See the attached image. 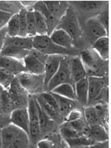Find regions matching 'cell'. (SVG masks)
<instances>
[{"instance_id":"ffe728a7","label":"cell","mask_w":111,"mask_h":148,"mask_svg":"<svg viewBox=\"0 0 111 148\" xmlns=\"http://www.w3.org/2000/svg\"><path fill=\"white\" fill-rule=\"evenodd\" d=\"M51 92L57 101L60 113H62L63 117H64V119H65L67 115L69 114L73 110L75 109L76 104H77L76 100L71 99L64 97V96H62L59 94L54 93V92Z\"/></svg>"},{"instance_id":"44dd1931","label":"cell","mask_w":111,"mask_h":148,"mask_svg":"<svg viewBox=\"0 0 111 148\" xmlns=\"http://www.w3.org/2000/svg\"><path fill=\"white\" fill-rule=\"evenodd\" d=\"M4 44H10L19 48L31 51L34 49V37H9L8 36Z\"/></svg>"},{"instance_id":"f1b7e54d","label":"cell","mask_w":111,"mask_h":148,"mask_svg":"<svg viewBox=\"0 0 111 148\" xmlns=\"http://www.w3.org/2000/svg\"><path fill=\"white\" fill-rule=\"evenodd\" d=\"M36 25V34L38 36H44L48 34V27L45 18L40 12L34 10Z\"/></svg>"},{"instance_id":"4dcf8cb0","label":"cell","mask_w":111,"mask_h":148,"mask_svg":"<svg viewBox=\"0 0 111 148\" xmlns=\"http://www.w3.org/2000/svg\"><path fill=\"white\" fill-rule=\"evenodd\" d=\"M15 78V75H14L10 71L4 68H0V82H1V86L3 87L5 89H9L10 84Z\"/></svg>"},{"instance_id":"2e32d148","label":"cell","mask_w":111,"mask_h":148,"mask_svg":"<svg viewBox=\"0 0 111 148\" xmlns=\"http://www.w3.org/2000/svg\"><path fill=\"white\" fill-rule=\"evenodd\" d=\"M49 36L56 45L69 50L72 48L73 39L67 31L63 29H55Z\"/></svg>"},{"instance_id":"ab89813d","label":"cell","mask_w":111,"mask_h":148,"mask_svg":"<svg viewBox=\"0 0 111 148\" xmlns=\"http://www.w3.org/2000/svg\"><path fill=\"white\" fill-rule=\"evenodd\" d=\"M37 147L39 148H52L54 147V144L50 140L44 139L37 143Z\"/></svg>"},{"instance_id":"5b68a950","label":"cell","mask_w":111,"mask_h":148,"mask_svg":"<svg viewBox=\"0 0 111 148\" xmlns=\"http://www.w3.org/2000/svg\"><path fill=\"white\" fill-rule=\"evenodd\" d=\"M48 55L33 49L28 55L24 59L27 72L35 75H44L45 71V63Z\"/></svg>"},{"instance_id":"7a4b0ae2","label":"cell","mask_w":111,"mask_h":148,"mask_svg":"<svg viewBox=\"0 0 111 148\" xmlns=\"http://www.w3.org/2000/svg\"><path fill=\"white\" fill-rule=\"evenodd\" d=\"M34 49L46 55H67L71 50L56 45L48 35L36 36L34 37Z\"/></svg>"},{"instance_id":"74e56055","label":"cell","mask_w":111,"mask_h":148,"mask_svg":"<svg viewBox=\"0 0 111 148\" xmlns=\"http://www.w3.org/2000/svg\"><path fill=\"white\" fill-rule=\"evenodd\" d=\"M14 16V14H12L10 12L5 11V10H0V27L1 29L4 28L8 25V22L11 19V18Z\"/></svg>"},{"instance_id":"8d00e7d4","label":"cell","mask_w":111,"mask_h":148,"mask_svg":"<svg viewBox=\"0 0 111 148\" xmlns=\"http://www.w3.org/2000/svg\"><path fill=\"white\" fill-rule=\"evenodd\" d=\"M10 93L12 94H16V95H25L28 94V92L26 91V90L23 88L21 82L18 80V77L16 76L13 82L10 84V88L8 90Z\"/></svg>"},{"instance_id":"9a60e30c","label":"cell","mask_w":111,"mask_h":148,"mask_svg":"<svg viewBox=\"0 0 111 148\" xmlns=\"http://www.w3.org/2000/svg\"><path fill=\"white\" fill-rule=\"evenodd\" d=\"M34 10L40 12L45 17L47 24V27H48V34L47 35L50 36L52 34L53 31L56 29L59 23V20L49 11L46 5H45L44 2H37L36 3L34 4Z\"/></svg>"},{"instance_id":"d4e9b609","label":"cell","mask_w":111,"mask_h":148,"mask_svg":"<svg viewBox=\"0 0 111 148\" xmlns=\"http://www.w3.org/2000/svg\"><path fill=\"white\" fill-rule=\"evenodd\" d=\"M51 92L64 96V97L71 99L76 100L75 87H74V85L69 84V83H64V84H60V85L56 87Z\"/></svg>"},{"instance_id":"603a6c76","label":"cell","mask_w":111,"mask_h":148,"mask_svg":"<svg viewBox=\"0 0 111 148\" xmlns=\"http://www.w3.org/2000/svg\"><path fill=\"white\" fill-rule=\"evenodd\" d=\"M92 49L99 54L103 60L106 61L109 58V38L101 37L92 43Z\"/></svg>"},{"instance_id":"836d02e7","label":"cell","mask_w":111,"mask_h":148,"mask_svg":"<svg viewBox=\"0 0 111 148\" xmlns=\"http://www.w3.org/2000/svg\"><path fill=\"white\" fill-rule=\"evenodd\" d=\"M10 97H11L12 102L14 104L15 109L16 108H27L28 106V101H29V95H16V94H12L10 93Z\"/></svg>"},{"instance_id":"cb8c5ba5","label":"cell","mask_w":111,"mask_h":148,"mask_svg":"<svg viewBox=\"0 0 111 148\" xmlns=\"http://www.w3.org/2000/svg\"><path fill=\"white\" fill-rule=\"evenodd\" d=\"M15 110L9 91L1 86V114L2 116L11 114Z\"/></svg>"},{"instance_id":"30bf717a","label":"cell","mask_w":111,"mask_h":148,"mask_svg":"<svg viewBox=\"0 0 111 148\" xmlns=\"http://www.w3.org/2000/svg\"><path fill=\"white\" fill-rule=\"evenodd\" d=\"M86 30L90 40L92 42V43L101 37L108 36L106 28L100 21L96 18H90L87 21Z\"/></svg>"},{"instance_id":"277c9868","label":"cell","mask_w":111,"mask_h":148,"mask_svg":"<svg viewBox=\"0 0 111 148\" xmlns=\"http://www.w3.org/2000/svg\"><path fill=\"white\" fill-rule=\"evenodd\" d=\"M16 76L29 95H38L44 92V75L39 76L25 72Z\"/></svg>"},{"instance_id":"d590c367","label":"cell","mask_w":111,"mask_h":148,"mask_svg":"<svg viewBox=\"0 0 111 148\" xmlns=\"http://www.w3.org/2000/svg\"><path fill=\"white\" fill-rule=\"evenodd\" d=\"M67 143L71 147H76L82 146H88L92 144V139L90 137L86 136H81L76 137V138H71V139L65 140Z\"/></svg>"},{"instance_id":"1f68e13d","label":"cell","mask_w":111,"mask_h":148,"mask_svg":"<svg viewBox=\"0 0 111 148\" xmlns=\"http://www.w3.org/2000/svg\"><path fill=\"white\" fill-rule=\"evenodd\" d=\"M27 35L30 37H34L37 36L36 25L35 15H34V8L31 10L27 9Z\"/></svg>"},{"instance_id":"484cf974","label":"cell","mask_w":111,"mask_h":148,"mask_svg":"<svg viewBox=\"0 0 111 148\" xmlns=\"http://www.w3.org/2000/svg\"><path fill=\"white\" fill-rule=\"evenodd\" d=\"M102 113L100 106L89 107L84 110V116L87 122L89 125L93 124H100V120L101 119Z\"/></svg>"},{"instance_id":"9c48e42d","label":"cell","mask_w":111,"mask_h":148,"mask_svg":"<svg viewBox=\"0 0 111 148\" xmlns=\"http://www.w3.org/2000/svg\"><path fill=\"white\" fill-rule=\"evenodd\" d=\"M10 121L30 136V116L27 108H16L11 113Z\"/></svg>"},{"instance_id":"6da1fadb","label":"cell","mask_w":111,"mask_h":148,"mask_svg":"<svg viewBox=\"0 0 111 148\" xmlns=\"http://www.w3.org/2000/svg\"><path fill=\"white\" fill-rule=\"evenodd\" d=\"M81 58L88 75L92 76H102L105 73V64L99 54L92 50H86L81 53Z\"/></svg>"},{"instance_id":"8fae6325","label":"cell","mask_w":111,"mask_h":148,"mask_svg":"<svg viewBox=\"0 0 111 148\" xmlns=\"http://www.w3.org/2000/svg\"><path fill=\"white\" fill-rule=\"evenodd\" d=\"M88 78L89 83L88 103H91L97 99L104 90L106 87V79L103 76H89Z\"/></svg>"},{"instance_id":"7c38bea8","label":"cell","mask_w":111,"mask_h":148,"mask_svg":"<svg viewBox=\"0 0 111 148\" xmlns=\"http://www.w3.org/2000/svg\"><path fill=\"white\" fill-rule=\"evenodd\" d=\"M0 67L10 71L16 76L22 73L27 72L24 60H19L9 56H1Z\"/></svg>"},{"instance_id":"7402d4cb","label":"cell","mask_w":111,"mask_h":148,"mask_svg":"<svg viewBox=\"0 0 111 148\" xmlns=\"http://www.w3.org/2000/svg\"><path fill=\"white\" fill-rule=\"evenodd\" d=\"M47 8L51 14L59 19L64 15L67 8V3L66 2H60V1H43Z\"/></svg>"},{"instance_id":"52a82bcc","label":"cell","mask_w":111,"mask_h":148,"mask_svg":"<svg viewBox=\"0 0 111 148\" xmlns=\"http://www.w3.org/2000/svg\"><path fill=\"white\" fill-rule=\"evenodd\" d=\"M64 83H69L73 85H75V82L73 79L72 74H71L70 62L66 60L64 56H62L59 71L49 82L47 91L51 92L56 87L62 84H64Z\"/></svg>"},{"instance_id":"5bb4252c","label":"cell","mask_w":111,"mask_h":148,"mask_svg":"<svg viewBox=\"0 0 111 148\" xmlns=\"http://www.w3.org/2000/svg\"><path fill=\"white\" fill-rule=\"evenodd\" d=\"M23 130L14 124L5 125L1 130V143L3 147H10L16 138L19 136Z\"/></svg>"},{"instance_id":"4316f807","label":"cell","mask_w":111,"mask_h":148,"mask_svg":"<svg viewBox=\"0 0 111 148\" xmlns=\"http://www.w3.org/2000/svg\"><path fill=\"white\" fill-rule=\"evenodd\" d=\"M90 131L89 137L92 140L96 141H105L108 139V135L104 127L100 124H93L90 125Z\"/></svg>"},{"instance_id":"3957f363","label":"cell","mask_w":111,"mask_h":148,"mask_svg":"<svg viewBox=\"0 0 111 148\" xmlns=\"http://www.w3.org/2000/svg\"><path fill=\"white\" fill-rule=\"evenodd\" d=\"M35 96L41 108L53 121L59 122L62 120L63 116L60 113L57 101L51 92H43Z\"/></svg>"},{"instance_id":"f546056e","label":"cell","mask_w":111,"mask_h":148,"mask_svg":"<svg viewBox=\"0 0 111 148\" xmlns=\"http://www.w3.org/2000/svg\"><path fill=\"white\" fill-rule=\"evenodd\" d=\"M7 27L8 36L9 37L18 36L20 32V25H19V16L18 14H14L11 18L10 22H8Z\"/></svg>"},{"instance_id":"d6986e66","label":"cell","mask_w":111,"mask_h":148,"mask_svg":"<svg viewBox=\"0 0 111 148\" xmlns=\"http://www.w3.org/2000/svg\"><path fill=\"white\" fill-rule=\"evenodd\" d=\"M30 51L10 44H4L3 46L1 47V56L15 58L19 60H24V59L28 55Z\"/></svg>"},{"instance_id":"ac0fdd59","label":"cell","mask_w":111,"mask_h":148,"mask_svg":"<svg viewBox=\"0 0 111 148\" xmlns=\"http://www.w3.org/2000/svg\"><path fill=\"white\" fill-rule=\"evenodd\" d=\"M70 66H71V74L74 82L88 77V73L80 57L76 56L71 59L70 60Z\"/></svg>"},{"instance_id":"e575fe53","label":"cell","mask_w":111,"mask_h":148,"mask_svg":"<svg viewBox=\"0 0 111 148\" xmlns=\"http://www.w3.org/2000/svg\"><path fill=\"white\" fill-rule=\"evenodd\" d=\"M30 145V136L25 131L22 130L18 137L16 138L10 147L13 148H25Z\"/></svg>"},{"instance_id":"83f0119b","label":"cell","mask_w":111,"mask_h":148,"mask_svg":"<svg viewBox=\"0 0 111 148\" xmlns=\"http://www.w3.org/2000/svg\"><path fill=\"white\" fill-rule=\"evenodd\" d=\"M59 130H60L62 136L64 140L71 139V138H76V137L82 136L81 133H79L76 129H74L71 126L69 121H65L64 123H62V125H61L60 128H59Z\"/></svg>"},{"instance_id":"ba28073f","label":"cell","mask_w":111,"mask_h":148,"mask_svg":"<svg viewBox=\"0 0 111 148\" xmlns=\"http://www.w3.org/2000/svg\"><path fill=\"white\" fill-rule=\"evenodd\" d=\"M27 109L30 116V139L35 140L41 133V125L36 99L34 95H29Z\"/></svg>"},{"instance_id":"4fadbf2b","label":"cell","mask_w":111,"mask_h":148,"mask_svg":"<svg viewBox=\"0 0 111 148\" xmlns=\"http://www.w3.org/2000/svg\"><path fill=\"white\" fill-rule=\"evenodd\" d=\"M61 55H50L47 57L45 63V90L47 91V86L51 79L55 76L57 71H59V66L62 60Z\"/></svg>"},{"instance_id":"f35d334b","label":"cell","mask_w":111,"mask_h":148,"mask_svg":"<svg viewBox=\"0 0 111 148\" xmlns=\"http://www.w3.org/2000/svg\"><path fill=\"white\" fill-rule=\"evenodd\" d=\"M83 117V113L79 109H73L69 114L67 115V116L65 118L66 121H76L80 119H82Z\"/></svg>"},{"instance_id":"d6a6232c","label":"cell","mask_w":111,"mask_h":148,"mask_svg":"<svg viewBox=\"0 0 111 148\" xmlns=\"http://www.w3.org/2000/svg\"><path fill=\"white\" fill-rule=\"evenodd\" d=\"M27 9H21L18 12V16H19V25H20V32L18 34V36L20 37H27Z\"/></svg>"},{"instance_id":"e0dca14e","label":"cell","mask_w":111,"mask_h":148,"mask_svg":"<svg viewBox=\"0 0 111 148\" xmlns=\"http://www.w3.org/2000/svg\"><path fill=\"white\" fill-rule=\"evenodd\" d=\"M75 90H76V99L82 106L88 104V96H89V83L88 78L84 79L75 82Z\"/></svg>"},{"instance_id":"8992f818","label":"cell","mask_w":111,"mask_h":148,"mask_svg":"<svg viewBox=\"0 0 111 148\" xmlns=\"http://www.w3.org/2000/svg\"><path fill=\"white\" fill-rule=\"evenodd\" d=\"M56 28L63 29L67 31L73 39H78L80 36L81 30L76 13L72 8H67L64 15L60 18Z\"/></svg>"}]
</instances>
